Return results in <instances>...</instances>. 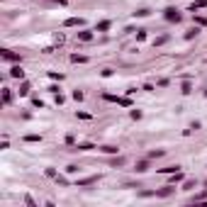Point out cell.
I'll list each match as a JSON object with an SVG mask.
<instances>
[{
  "instance_id": "277c9868",
  "label": "cell",
  "mask_w": 207,
  "mask_h": 207,
  "mask_svg": "<svg viewBox=\"0 0 207 207\" xmlns=\"http://www.w3.org/2000/svg\"><path fill=\"white\" fill-rule=\"evenodd\" d=\"M78 39H80V41H90V39H93V32H90V29H83V32H78Z\"/></svg>"
},
{
  "instance_id": "8fae6325",
  "label": "cell",
  "mask_w": 207,
  "mask_h": 207,
  "mask_svg": "<svg viewBox=\"0 0 207 207\" xmlns=\"http://www.w3.org/2000/svg\"><path fill=\"white\" fill-rule=\"evenodd\" d=\"M27 93H29V83H22L20 85V95H27Z\"/></svg>"
},
{
  "instance_id": "2e32d148",
  "label": "cell",
  "mask_w": 207,
  "mask_h": 207,
  "mask_svg": "<svg viewBox=\"0 0 207 207\" xmlns=\"http://www.w3.org/2000/svg\"><path fill=\"white\" fill-rule=\"evenodd\" d=\"M49 76H51V78H54V80H64V73H56V71H51V73H49Z\"/></svg>"
},
{
  "instance_id": "7a4b0ae2",
  "label": "cell",
  "mask_w": 207,
  "mask_h": 207,
  "mask_svg": "<svg viewBox=\"0 0 207 207\" xmlns=\"http://www.w3.org/2000/svg\"><path fill=\"white\" fill-rule=\"evenodd\" d=\"M64 25H66V27H80V25H83V20H80V17H68Z\"/></svg>"
},
{
  "instance_id": "52a82bcc",
  "label": "cell",
  "mask_w": 207,
  "mask_h": 207,
  "mask_svg": "<svg viewBox=\"0 0 207 207\" xmlns=\"http://www.w3.org/2000/svg\"><path fill=\"white\" fill-rule=\"evenodd\" d=\"M171 193H173V185H166V188H163V190H158L156 195H158V197H166V195H171Z\"/></svg>"
},
{
  "instance_id": "44dd1931",
  "label": "cell",
  "mask_w": 207,
  "mask_h": 207,
  "mask_svg": "<svg viewBox=\"0 0 207 207\" xmlns=\"http://www.w3.org/2000/svg\"><path fill=\"white\" fill-rule=\"evenodd\" d=\"M56 2H59V5H66V0H56Z\"/></svg>"
},
{
  "instance_id": "ffe728a7",
  "label": "cell",
  "mask_w": 207,
  "mask_h": 207,
  "mask_svg": "<svg viewBox=\"0 0 207 207\" xmlns=\"http://www.w3.org/2000/svg\"><path fill=\"white\" fill-rule=\"evenodd\" d=\"M195 22H197V25H205V27H207V17H195Z\"/></svg>"
},
{
  "instance_id": "30bf717a",
  "label": "cell",
  "mask_w": 207,
  "mask_h": 207,
  "mask_svg": "<svg viewBox=\"0 0 207 207\" xmlns=\"http://www.w3.org/2000/svg\"><path fill=\"white\" fill-rule=\"evenodd\" d=\"M107 29H110V22H107V20H105V22H100V25H98V32H107Z\"/></svg>"
},
{
  "instance_id": "7c38bea8",
  "label": "cell",
  "mask_w": 207,
  "mask_h": 207,
  "mask_svg": "<svg viewBox=\"0 0 207 207\" xmlns=\"http://www.w3.org/2000/svg\"><path fill=\"white\" fill-rule=\"evenodd\" d=\"M161 173H175L178 171V166H166V168H158Z\"/></svg>"
},
{
  "instance_id": "e0dca14e",
  "label": "cell",
  "mask_w": 207,
  "mask_h": 207,
  "mask_svg": "<svg viewBox=\"0 0 207 207\" xmlns=\"http://www.w3.org/2000/svg\"><path fill=\"white\" fill-rule=\"evenodd\" d=\"M98 178H85V180H78V185H90V183H95Z\"/></svg>"
},
{
  "instance_id": "9a60e30c",
  "label": "cell",
  "mask_w": 207,
  "mask_h": 207,
  "mask_svg": "<svg viewBox=\"0 0 207 207\" xmlns=\"http://www.w3.org/2000/svg\"><path fill=\"white\" fill-rule=\"evenodd\" d=\"M146 168H149V163H146V161H141V163H137V171H139V173H144Z\"/></svg>"
},
{
  "instance_id": "5bb4252c",
  "label": "cell",
  "mask_w": 207,
  "mask_h": 207,
  "mask_svg": "<svg viewBox=\"0 0 207 207\" xmlns=\"http://www.w3.org/2000/svg\"><path fill=\"white\" fill-rule=\"evenodd\" d=\"M25 141H41V137H39V134H27Z\"/></svg>"
},
{
  "instance_id": "d6986e66",
  "label": "cell",
  "mask_w": 207,
  "mask_h": 207,
  "mask_svg": "<svg viewBox=\"0 0 207 207\" xmlns=\"http://www.w3.org/2000/svg\"><path fill=\"white\" fill-rule=\"evenodd\" d=\"M73 100H78V103H80V100H83V93H80V90H73Z\"/></svg>"
},
{
  "instance_id": "6da1fadb",
  "label": "cell",
  "mask_w": 207,
  "mask_h": 207,
  "mask_svg": "<svg viewBox=\"0 0 207 207\" xmlns=\"http://www.w3.org/2000/svg\"><path fill=\"white\" fill-rule=\"evenodd\" d=\"M166 20H168V22H180L183 17H180V12H175L173 7H168V10H166Z\"/></svg>"
},
{
  "instance_id": "9c48e42d",
  "label": "cell",
  "mask_w": 207,
  "mask_h": 207,
  "mask_svg": "<svg viewBox=\"0 0 207 207\" xmlns=\"http://www.w3.org/2000/svg\"><path fill=\"white\" fill-rule=\"evenodd\" d=\"M180 180H183V173H173V178H171V185H175V183H180Z\"/></svg>"
},
{
  "instance_id": "5b68a950",
  "label": "cell",
  "mask_w": 207,
  "mask_h": 207,
  "mask_svg": "<svg viewBox=\"0 0 207 207\" xmlns=\"http://www.w3.org/2000/svg\"><path fill=\"white\" fill-rule=\"evenodd\" d=\"M2 59H7V61H20V56H17V54H12V51H7V49L2 51Z\"/></svg>"
},
{
  "instance_id": "3957f363",
  "label": "cell",
  "mask_w": 207,
  "mask_h": 207,
  "mask_svg": "<svg viewBox=\"0 0 207 207\" xmlns=\"http://www.w3.org/2000/svg\"><path fill=\"white\" fill-rule=\"evenodd\" d=\"M10 76H12V78H20V80H22V78H25V71L20 68V66H12V71H10Z\"/></svg>"
},
{
  "instance_id": "4fadbf2b",
  "label": "cell",
  "mask_w": 207,
  "mask_h": 207,
  "mask_svg": "<svg viewBox=\"0 0 207 207\" xmlns=\"http://www.w3.org/2000/svg\"><path fill=\"white\" fill-rule=\"evenodd\" d=\"M10 100H12V95H10V90H7V88H5V93H2V103L7 105V103H10Z\"/></svg>"
},
{
  "instance_id": "8992f818",
  "label": "cell",
  "mask_w": 207,
  "mask_h": 207,
  "mask_svg": "<svg viewBox=\"0 0 207 207\" xmlns=\"http://www.w3.org/2000/svg\"><path fill=\"white\" fill-rule=\"evenodd\" d=\"M202 7H207V0H197V2H193L190 5V10L195 12V10H202Z\"/></svg>"
},
{
  "instance_id": "ac0fdd59",
  "label": "cell",
  "mask_w": 207,
  "mask_h": 207,
  "mask_svg": "<svg viewBox=\"0 0 207 207\" xmlns=\"http://www.w3.org/2000/svg\"><path fill=\"white\" fill-rule=\"evenodd\" d=\"M105 154H117V146H103Z\"/></svg>"
},
{
  "instance_id": "ba28073f",
  "label": "cell",
  "mask_w": 207,
  "mask_h": 207,
  "mask_svg": "<svg viewBox=\"0 0 207 207\" xmlns=\"http://www.w3.org/2000/svg\"><path fill=\"white\" fill-rule=\"evenodd\" d=\"M71 61H73V64H85L88 59H85V56H80V54H73V56H71Z\"/></svg>"
}]
</instances>
